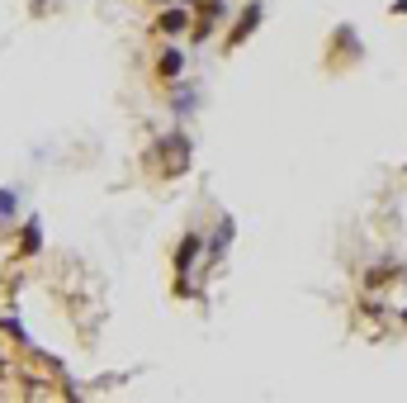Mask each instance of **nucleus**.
<instances>
[{"label":"nucleus","instance_id":"nucleus-1","mask_svg":"<svg viewBox=\"0 0 407 403\" xmlns=\"http://www.w3.org/2000/svg\"><path fill=\"white\" fill-rule=\"evenodd\" d=\"M194 247H199V237H185V242H180V256H175V261H180V271H189V261H194Z\"/></svg>","mask_w":407,"mask_h":403},{"label":"nucleus","instance_id":"nucleus-3","mask_svg":"<svg viewBox=\"0 0 407 403\" xmlns=\"http://www.w3.org/2000/svg\"><path fill=\"white\" fill-rule=\"evenodd\" d=\"M161 29H185V15H180V10H171V15H166V19H161Z\"/></svg>","mask_w":407,"mask_h":403},{"label":"nucleus","instance_id":"nucleus-2","mask_svg":"<svg viewBox=\"0 0 407 403\" xmlns=\"http://www.w3.org/2000/svg\"><path fill=\"white\" fill-rule=\"evenodd\" d=\"M175 72H180V52H166V57H161V76L171 81Z\"/></svg>","mask_w":407,"mask_h":403},{"label":"nucleus","instance_id":"nucleus-4","mask_svg":"<svg viewBox=\"0 0 407 403\" xmlns=\"http://www.w3.org/2000/svg\"><path fill=\"white\" fill-rule=\"evenodd\" d=\"M5 214H15V195H10V190H0V218Z\"/></svg>","mask_w":407,"mask_h":403}]
</instances>
